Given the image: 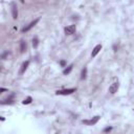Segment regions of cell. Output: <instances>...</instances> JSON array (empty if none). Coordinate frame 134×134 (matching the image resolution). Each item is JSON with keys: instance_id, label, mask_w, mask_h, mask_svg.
Segmentation results:
<instances>
[{"instance_id": "cell-1", "label": "cell", "mask_w": 134, "mask_h": 134, "mask_svg": "<svg viewBox=\"0 0 134 134\" xmlns=\"http://www.w3.org/2000/svg\"><path fill=\"white\" fill-rule=\"evenodd\" d=\"M76 91V88H69V89H64V90H59L56 92L57 96H68V94H71Z\"/></svg>"}, {"instance_id": "cell-2", "label": "cell", "mask_w": 134, "mask_h": 134, "mask_svg": "<svg viewBox=\"0 0 134 134\" xmlns=\"http://www.w3.org/2000/svg\"><path fill=\"white\" fill-rule=\"evenodd\" d=\"M98 119H100V116L96 115V116H94V117H92L91 119H85V121H83V124L88 125V126H93L98 122Z\"/></svg>"}, {"instance_id": "cell-3", "label": "cell", "mask_w": 134, "mask_h": 134, "mask_svg": "<svg viewBox=\"0 0 134 134\" xmlns=\"http://www.w3.org/2000/svg\"><path fill=\"white\" fill-rule=\"evenodd\" d=\"M76 30H77V26L76 25H69V26H67L65 27V34L66 35H72V34H75L76 33Z\"/></svg>"}, {"instance_id": "cell-4", "label": "cell", "mask_w": 134, "mask_h": 134, "mask_svg": "<svg viewBox=\"0 0 134 134\" xmlns=\"http://www.w3.org/2000/svg\"><path fill=\"white\" fill-rule=\"evenodd\" d=\"M118 87H119L118 83H116V82L115 83H112L111 85H110V87H109V92L112 93V94H114L115 92H117Z\"/></svg>"}, {"instance_id": "cell-5", "label": "cell", "mask_w": 134, "mask_h": 134, "mask_svg": "<svg viewBox=\"0 0 134 134\" xmlns=\"http://www.w3.org/2000/svg\"><path fill=\"white\" fill-rule=\"evenodd\" d=\"M39 22V19H36V20H34L33 21V22H30L29 24V25H27V26H25V27H24V29H22V31H23V33H25V31H29V29H33V27L35 26V25H36V24Z\"/></svg>"}, {"instance_id": "cell-6", "label": "cell", "mask_w": 134, "mask_h": 134, "mask_svg": "<svg viewBox=\"0 0 134 134\" xmlns=\"http://www.w3.org/2000/svg\"><path fill=\"white\" fill-rule=\"evenodd\" d=\"M102 47H103V46H102V44H97L96 45V47H94L93 48V50H92V52H91V57H92V58H94V57H96V56L98 54V52H100L101 51V49H102Z\"/></svg>"}, {"instance_id": "cell-7", "label": "cell", "mask_w": 134, "mask_h": 134, "mask_svg": "<svg viewBox=\"0 0 134 134\" xmlns=\"http://www.w3.org/2000/svg\"><path fill=\"white\" fill-rule=\"evenodd\" d=\"M12 15L14 19L18 18V10H17V5L15 3H12Z\"/></svg>"}, {"instance_id": "cell-8", "label": "cell", "mask_w": 134, "mask_h": 134, "mask_svg": "<svg viewBox=\"0 0 134 134\" xmlns=\"http://www.w3.org/2000/svg\"><path fill=\"white\" fill-rule=\"evenodd\" d=\"M29 65V61H25L22 65H21V68H20V71H19V72H20V75H22V73L25 72V70L27 69Z\"/></svg>"}, {"instance_id": "cell-9", "label": "cell", "mask_w": 134, "mask_h": 134, "mask_svg": "<svg viewBox=\"0 0 134 134\" xmlns=\"http://www.w3.org/2000/svg\"><path fill=\"white\" fill-rule=\"evenodd\" d=\"M26 48H27L26 42L21 41V43H20V51H21V52H25V51H26Z\"/></svg>"}, {"instance_id": "cell-10", "label": "cell", "mask_w": 134, "mask_h": 134, "mask_svg": "<svg viewBox=\"0 0 134 134\" xmlns=\"http://www.w3.org/2000/svg\"><path fill=\"white\" fill-rule=\"evenodd\" d=\"M13 97H14V96H10V97L5 98L3 102H1V104H12L13 103Z\"/></svg>"}, {"instance_id": "cell-11", "label": "cell", "mask_w": 134, "mask_h": 134, "mask_svg": "<svg viewBox=\"0 0 134 134\" xmlns=\"http://www.w3.org/2000/svg\"><path fill=\"white\" fill-rule=\"evenodd\" d=\"M72 67H73L72 64H71V65H69L68 67H67V68H65L64 70H63V73H64V75H68V73H70V71L72 70Z\"/></svg>"}, {"instance_id": "cell-12", "label": "cell", "mask_w": 134, "mask_h": 134, "mask_svg": "<svg viewBox=\"0 0 134 134\" xmlns=\"http://www.w3.org/2000/svg\"><path fill=\"white\" fill-rule=\"evenodd\" d=\"M87 77V68L85 67L83 70H82V75H81V79L82 80H85Z\"/></svg>"}, {"instance_id": "cell-13", "label": "cell", "mask_w": 134, "mask_h": 134, "mask_svg": "<svg viewBox=\"0 0 134 134\" xmlns=\"http://www.w3.org/2000/svg\"><path fill=\"white\" fill-rule=\"evenodd\" d=\"M31 101H33V98H31L30 96H27L25 100H24L23 102H22V104L23 105H27V104H30L31 103Z\"/></svg>"}, {"instance_id": "cell-14", "label": "cell", "mask_w": 134, "mask_h": 134, "mask_svg": "<svg viewBox=\"0 0 134 134\" xmlns=\"http://www.w3.org/2000/svg\"><path fill=\"white\" fill-rule=\"evenodd\" d=\"M38 44H39V41H38V39L37 38H34L33 39V46L36 48L37 46H38Z\"/></svg>"}, {"instance_id": "cell-15", "label": "cell", "mask_w": 134, "mask_h": 134, "mask_svg": "<svg viewBox=\"0 0 134 134\" xmlns=\"http://www.w3.org/2000/svg\"><path fill=\"white\" fill-rule=\"evenodd\" d=\"M111 129H112L111 127H108V128H106V129L104 130V131H105V132H109V131H111Z\"/></svg>"}, {"instance_id": "cell-16", "label": "cell", "mask_w": 134, "mask_h": 134, "mask_svg": "<svg viewBox=\"0 0 134 134\" xmlns=\"http://www.w3.org/2000/svg\"><path fill=\"white\" fill-rule=\"evenodd\" d=\"M60 64H61L62 66H65L66 65V62L65 61H61V62H60Z\"/></svg>"}, {"instance_id": "cell-17", "label": "cell", "mask_w": 134, "mask_h": 134, "mask_svg": "<svg viewBox=\"0 0 134 134\" xmlns=\"http://www.w3.org/2000/svg\"><path fill=\"white\" fill-rule=\"evenodd\" d=\"M0 91H1V92H4V91H6V89H5V88H1Z\"/></svg>"}]
</instances>
